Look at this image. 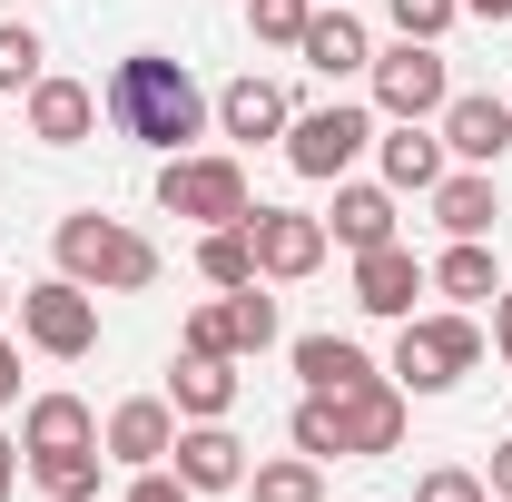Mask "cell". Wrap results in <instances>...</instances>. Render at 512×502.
I'll use <instances>...</instances> for the list:
<instances>
[{
	"label": "cell",
	"instance_id": "d4e9b609",
	"mask_svg": "<svg viewBox=\"0 0 512 502\" xmlns=\"http://www.w3.org/2000/svg\"><path fill=\"white\" fill-rule=\"evenodd\" d=\"M256 502H325V463L316 453H286V463H256L247 473Z\"/></svg>",
	"mask_w": 512,
	"mask_h": 502
},
{
	"label": "cell",
	"instance_id": "1f68e13d",
	"mask_svg": "<svg viewBox=\"0 0 512 502\" xmlns=\"http://www.w3.org/2000/svg\"><path fill=\"white\" fill-rule=\"evenodd\" d=\"M414 502H493V483H483V473H463V463H434V473L414 483Z\"/></svg>",
	"mask_w": 512,
	"mask_h": 502
},
{
	"label": "cell",
	"instance_id": "9c48e42d",
	"mask_svg": "<svg viewBox=\"0 0 512 502\" xmlns=\"http://www.w3.org/2000/svg\"><path fill=\"white\" fill-rule=\"evenodd\" d=\"M414 296H434V266H424V256H404L394 237L355 256V306H365V315L404 325V315H414Z\"/></svg>",
	"mask_w": 512,
	"mask_h": 502
},
{
	"label": "cell",
	"instance_id": "603a6c76",
	"mask_svg": "<svg viewBox=\"0 0 512 502\" xmlns=\"http://www.w3.org/2000/svg\"><path fill=\"white\" fill-rule=\"evenodd\" d=\"M20 443H30V453H60V443H99V414H89L79 394H40V404L20 414Z\"/></svg>",
	"mask_w": 512,
	"mask_h": 502
},
{
	"label": "cell",
	"instance_id": "ffe728a7",
	"mask_svg": "<svg viewBox=\"0 0 512 502\" xmlns=\"http://www.w3.org/2000/svg\"><path fill=\"white\" fill-rule=\"evenodd\" d=\"M434 296H453V306H493V296H503L493 247H483V237H453V247L434 256Z\"/></svg>",
	"mask_w": 512,
	"mask_h": 502
},
{
	"label": "cell",
	"instance_id": "d590c367",
	"mask_svg": "<svg viewBox=\"0 0 512 502\" xmlns=\"http://www.w3.org/2000/svg\"><path fill=\"white\" fill-rule=\"evenodd\" d=\"M0 404H20V345L0 335Z\"/></svg>",
	"mask_w": 512,
	"mask_h": 502
},
{
	"label": "cell",
	"instance_id": "d6a6232c",
	"mask_svg": "<svg viewBox=\"0 0 512 502\" xmlns=\"http://www.w3.org/2000/svg\"><path fill=\"white\" fill-rule=\"evenodd\" d=\"M188 355H237V345H227V296L188 315Z\"/></svg>",
	"mask_w": 512,
	"mask_h": 502
},
{
	"label": "cell",
	"instance_id": "f546056e",
	"mask_svg": "<svg viewBox=\"0 0 512 502\" xmlns=\"http://www.w3.org/2000/svg\"><path fill=\"white\" fill-rule=\"evenodd\" d=\"M256 40H276V50H296L306 40V20H316V0H247Z\"/></svg>",
	"mask_w": 512,
	"mask_h": 502
},
{
	"label": "cell",
	"instance_id": "f35d334b",
	"mask_svg": "<svg viewBox=\"0 0 512 502\" xmlns=\"http://www.w3.org/2000/svg\"><path fill=\"white\" fill-rule=\"evenodd\" d=\"M463 10H473V20H512V0H463Z\"/></svg>",
	"mask_w": 512,
	"mask_h": 502
},
{
	"label": "cell",
	"instance_id": "8d00e7d4",
	"mask_svg": "<svg viewBox=\"0 0 512 502\" xmlns=\"http://www.w3.org/2000/svg\"><path fill=\"white\" fill-rule=\"evenodd\" d=\"M483 483H493V493H503V502H512V434H503V443H493V473H483Z\"/></svg>",
	"mask_w": 512,
	"mask_h": 502
},
{
	"label": "cell",
	"instance_id": "3957f363",
	"mask_svg": "<svg viewBox=\"0 0 512 502\" xmlns=\"http://www.w3.org/2000/svg\"><path fill=\"white\" fill-rule=\"evenodd\" d=\"M483 365V325L473 315H404L394 325V384L404 394H453Z\"/></svg>",
	"mask_w": 512,
	"mask_h": 502
},
{
	"label": "cell",
	"instance_id": "836d02e7",
	"mask_svg": "<svg viewBox=\"0 0 512 502\" xmlns=\"http://www.w3.org/2000/svg\"><path fill=\"white\" fill-rule=\"evenodd\" d=\"M128 502H188V483H178V473H168V463H148V473H138V483H128Z\"/></svg>",
	"mask_w": 512,
	"mask_h": 502
},
{
	"label": "cell",
	"instance_id": "83f0119b",
	"mask_svg": "<svg viewBox=\"0 0 512 502\" xmlns=\"http://www.w3.org/2000/svg\"><path fill=\"white\" fill-rule=\"evenodd\" d=\"M286 434H296V453H316V463H345V414H335V394H306Z\"/></svg>",
	"mask_w": 512,
	"mask_h": 502
},
{
	"label": "cell",
	"instance_id": "277c9868",
	"mask_svg": "<svg viewBox=\"0 0 512 502\" xmlns=\"http://www.w3.org/2000/svg\"><path fill=\"white\" fill-rule=\"evenodd\" d=\"M158 207H168V217H197V227H247V168H237V158H168V168H158Z\"/></svg>",
	"mask_w": 512,
	"mask_h": 502
},
{
	"label": "cell",
	"instance_id": "d6986e66",
	"mask_svg": "<svg viewBox=\"0 0 512 502\" xmlns=\"http://www.w3.org/2000/svg\"><path fill=\"white\" fill-rule=\"evenodd\" d=\"M325 237L345 256H365L394 237V188H335V217H325Z\"/></svg>",
	"mask_w": 512,
	"mask_h": 502
},
{
	"label": "cell",
	"instance_id": "cb8c5ba5",
	"mask_svg": "<svg viewBox=\"0 0 512 502\" xmlns=\"http://www.w3.org/2000/svg\"><path fill=\"white\" fill-rule=\"evenodd\" d=\"M434 178H444V138H424V119H394V138H384V188L434 197Z\"/></svg>",
	"mask_w": 512,
	"mask_h": 502
},
{
	"label": "cell",
	"instance_id": "ba28073f",
	"mask_svg": "<svg viewBox=\"0 0 512 502\" xmlns=\"http://www.w3.org/2000/svg\"><path fill=\"white\" fill-rule=\"evenodd\" d=\"M453 79H444V50L434 40H394L375 60V109L384 119H444Z\"/></svg>",
	"mask_w": 512,
	"mask_h": 502
},
{
	"label": "cell",
	"instance_id": "e575fe53",
	"mask_svg": "<svg viewBox=\"0 0 512 502\" xmlns=\"http://www.w3.org/2000/svg\"><path fill=\"white\" fill-rule=\"evenodd\" d=\"M493 355H503V365H512V286H503V296H493Z\"/></svg>",
	"mask_w": 512,
	"mask_h": 502
},
{
	"label": "cell",
	"instance_id": "5bb4252c",
	"mask_svg": "<svg viewBox=\"0 0 512 502\" xmlns=\"http://www.w3.org/2000/svg\"><path fill=\"white\" fill-rule=\"evenodd\" d=\"M444 148H453V158H473V168H493V158L512 148V99H493V89L444 99Z\"/></svg>",
	"mask_w": 512,
	"mask_h": 502
},
{
	"label": "cell",
	"instance_id": "2e32d148",
	"mask_svg": "<svg viewBox=\"0 0 512 502\" xmlns=\"http://www.w3.org/2000/svg\"><path fill=\"white\" fill-rule=\"evenodd\" d=\"M168 404H178L188 424H227V404H237V355H178Z\"/></svg>",
	"mask_w": 512,
	"mask_h": 502
},
{
	"label": "cell",
	"instance_id": "8992f818",
	"mask_svg": "<svg viewBox=\"0 0 512 502\" xmlns=\"http://www.w3.org/2000/svg\"><path fill=\"white\" fill-rule=\"evenodd\" d=\"M365 138H375V109H306V119H286V168L296 178H345L355 158H365Z\"/></svg>",
	"mask_w": 512,
	"mask_h": 502
},
{
	"label": "cell",
	"instance_id": "4316f807",
	"mask_svg": "<svg viewBox=\"0 0 512 502\" xmlns=\"http://www.w3.org/2000/svg\"><path fill=\"white\" fill-rule=\"evenodd\" d=\"M227 345H237V355H266V345H276V296L227 286Z\"/></svg>",
	"mask_w": 512,
	"mask_h": 502
},
{
	"label": "cell",
	"instance_id": "5b68a950",
	"mask_svg": "<svg viewBox=\"0 0 512 502\" xmlns=\"http://www.w3.org/2000/svg\"><path fill=\"white\" fill-rule=\"evenodd\" d=\"M20 335H30L40 355L79 365V355L99 345V296H89L79 276H50V286H30V296H20Z\"/></svg>",
	"mask_w": 512,
	"mask_h": 502
},
{
	"label": "cell",
	"instance_id": "6da1fadb",
	"mask_svg": "<svg viewBox=\"0 0 512 502\" xmlns=\"http://www.w3.org/2000/svg\"><path fill=\"white\" fill-rule=\"evenodd\" d=\"M99 119L138 138V148H168V158H188V138L207 128V89L188 79V60H168V50H128L109 69V89H99Z\"/></svg>",
	"mask_w": 512,
	"mask_h": 502
},
{
	"label": "cell",
	"instance_id": "f1b7e54d",
	"mask_svg": "<svg viewBox=\"0 0 512 502\" xmlns=\"http://www.w3.org/2000/svg\"><path fill=\"white\" fill-rule=\"evenodd\" d=\"M40 60H50V50H40V30H30V20H0V99H10V89H30Z\"/></svg>",
	"mask_w": 512,
	"mask_h": 502
},
{
	"label": "cell",
	"instance_id": "52a82bcc",
	"mask_svg": "<svg viewBox=\"0 0 512 502\" xmlns=\"http://www.w3.org/2000/svg\"><path fill=\"white\" fill-rule=\"evenodd\" d=\"M247 247H256V276L306 286L335 237H325V217H306V207H247Z\"/></svg>",
	"mask_w": 512,
	"mask_h": 502
},
{
	"label": "cell",
	"instance_id": "e0dca14e",
	"mask_svg": "<svg viewBox=\"0 0 512 502\" xmlns=\"http://www.w3.org/2000/svg\"><path fill=\"white\" fill-rule=\"evenodd\" d=\"M296 375H306V394H355V384H375V365L345 335H296Z\"/></svg>",
	"mask_w": 512,
	"mask_h": 502
},
{
	"label": "cell",
	"instance_id": "30bf717a",
	"mask_svg": "<svg viewBox=\"0 0 512 502\" xmlns=\"http://www.w3.org/2000/svg\"><path fill=\"white\" fill-rule=\"evenodd\" d=\"M20 109H30V138H40V148H79V138L99 128V89H89V79H50V69H40V79L20 89Z\"/></svg>",
	"mask_w": 512,
	"mask_h": 502
},
{
	"label": "cell",
	"instance_id": "8fae6325",
	"mask_svg": "<svg viewBox=\"0 0 512 502\" xmlns=\"http://www.w3.org/2000/svg\"><path fill=\"white\" fill-rule=\"evenodd\" d=\"M99 443H109V463L148 473V463H168V453H178V404H168V394H128Z\"/></svg>",
	"mask_w": 512,
	"mask_h": 502
},
{
	"label": "cell",
	"instance_id": "484cf974",
	"mask_svg": "<svg viewBox=\"0 0 512 502\" xmlns=\"http://www.w3.org/2000/svg\"><path fill=\"white\" fill-rule=\"evenodd\" d=\"M197 276H207V286H256L247 227H207V237H197Z\"/></svg>",
	"mask_w": 512,
	"mask_h": 502
},
{
	"label": "cell",
	"instance_id": "7c38bea8",
	"mask_svg": "<svg viewBox=\"0 0 512 502\" xmlns=\"http://www.w3.org/2000/svg\"><path fill=\"white\" fill-rule=\"evenodd\" d=\"M335 414H345V463L394 453V443H404V384L375 375V384H355V394H335Z\"/></svg>",
	"mask_w": 512,
	"mask_h": 502
},
{
	"label": "cell",
	"instance_id": "44dd1931",
	"mask_svg": "<svg viewBox=\"0 0 512 502\" xmlns=\"http://www.w3.org/2000/svg\"><path fill=\"white\" fill-rule=\"evenodd\" d=\"M434 217H444V237H493L503 197H493L483 168H463V178H434Z\"/></svg>",
	"mask_w": 512,
	"mask_h": 502
},
{
	"label": "cell",
	"instance_id": "ac0fdd59",
	"mask_svg": "<svg viewBox=\"0 0 512 502\" xmlns=\"http://www.w3.org/2000/svg\"><path fill=\"white\" fill-rule=\"evenodd\" d=\"M286 119H296V109H286V89H276V79H256V69L217 99V128H227V138H286Z\"/></svg>",
	"mask_w": 512,
	"mask_h": 502
},
{
	"label": "cell",
	"instance_id": "7a4b0ae2",
	"mask_svg": "<svg viewBox=\"0 0 512 502\" xmlns=\"http://www.w3.org/2000/svg\"><path fill=\"white\" fill-rule=\"evenodd\" d=\"M50 256H60V276H79L89 296H148L158 286V247L138 237V227H119V217H60V237H50Z\"/></svg>",
	"mask_w": 512,
	"mask_h": 502
},
{
	"label": "cell",
	"instance_id": "74e56055",
	"mask_svg": "<svg viewBox=\"0 0 512 502\" xmlns=\"http://www.w3.org/2000/svg\"><path fill=\"white\" fill-rule=\"evenodd\" d=\"M10 483H20V443H0V502H10Z\"/></svg>",
	"mask_w": 512,
	"mask_h": 502
},
{
	"label": "cell",
	"instance_id": "4fadbf2b",
	"mask_svg": "<svg viewBox=\"0 0 512 502\" xmlns=\"http://www.w3.org/2000/svg\"><path fill=\"white\" fill-rule=\"evenodd\" d=\"M168 463H178L188 493H237L247 483V443L227 434V424H178V453Z\"/></svg>",
	"mask_w": 512,
	"mask_h": 502
},
{
	"label": "cell",
	"instance_id": "7402d4cb",
	"mask_svg": "<svg viewBox=\"0 0 512 502\" xmlns=\"http://www.w3.org/2000/svg\"><path fill=\"white\" fill-rule=\"evenodd\" d=\"M99 463H109L99 443H60V453H30V483L50 502H99Z\"/></svg>",
	"mask_w": 512,
	"mask_h": 502
},
{
	"label": "cell",
	"instance_id": "9a60e30c",
	"mask_svg": "<svg viewBox=\"0 0 512 502\" xmlns=\"http://www.w3.org/2000/svg\"><path fill=\"white\" fill-rule=\"evenodd\" d=\"M296 60L316 69V79H355V69H375V40H365V20H355V10L335 0V10H316V20H306Z\"/></svg>",
	"mask_w": 512,
	"mask_h": 502
},
{
	"label": "cell",
	"instance_id": "4dcf8cb0",
	"mask_svg": "<svg viewBox=\"0 0 512 502\" xmlns=\"http://www.w3.org/2000/svg\"><path fill=\"white\" fill-rule=\"evenodd\" d=\"M384 10H394V40H444L463 20V0H384Z\"/></svg>",
	"mask_w": 512,
	"mask_h": 502
},
{
	"label": "cell",
	"instance_id": "ab89813d",
	"mask_svg": "<svg viewBox=\"0 0 512 502\" xmlns=\"http://www.w3.org/2000/svg\"><path fill=\"white\" fill-rule=\"evenodd\" d=\"M0 306H10V286H0Z\"/></svg>",
	"mask_w": 512,
	"mask_h": 502
}]
</instances>
